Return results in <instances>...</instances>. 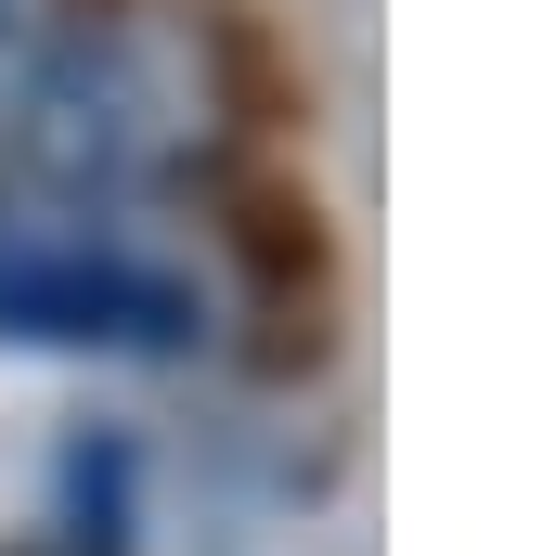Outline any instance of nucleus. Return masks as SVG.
<instances>
[{
    "label": "nucleus",
    "instance_id": "obj_1",
    "mask_svg": "<svg viewBox=\"0 0 556 556\" xmlns=\"http://www.w3.org/2000/svg\"><path fill=\"white\" fill-rule=\"evenodd\" d=\"M220 117H233V78H220L207 13H78L52 39L39 91L13 104L0 168L65 207H104V194L194 181L220 155Z\"/></svg>",
    "mask_w": 556,
    "mask_h": 556
},
{
    "label": "nucleus",
    "instance_id": "obj_2",
    "mask_svg": "<svg viewBox=\"0 0 556 556\" xmlns=\"http://www.w3.org/2000/svg\"><path fill=\"white\" fill-rule=\"evenodd\" d=\"M0 337L26 350H130L168 363L207 337V298L181 273H155L117 233H78V220H0Z\"/></svg>",
    "mask_w": 556,
    "mask_h": 556
},
{
    "label": "nucleus",
    "instance_id": "obj_3",
    "mask_svg": "<svg viewBox=\"0 0 556 556\" xmlns=\"http://www.w3.org/2000/svg\"><path fill=\"white\" fill-rule=\"evenodd\" d=\"M65 26H78V0H0V130H13V104L39 91V65H52Z\"/></svg>",
    "mask_w": 556,
    "mask_h": 556
}]
</instances>
